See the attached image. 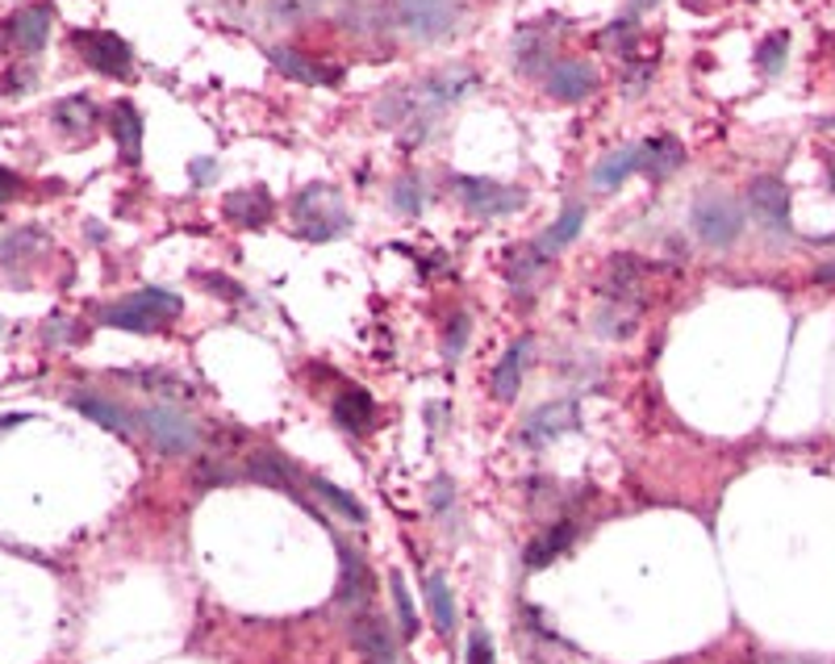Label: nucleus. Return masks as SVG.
Returning <instances> with one entry per match:
<instances>
[{
	"label": "nucleus",
	"mask_w": 835,
	"mask_h": 664,
	"mask_svg": "<svg viewBox=\"0 0 835 664\" xmlns=\"http://www.w3.org/2000/svg\"><path fill=\"white\" fill-rule=\"evenodd\" d=\"M548 251H539V247H523V251H514L509 256V268L506 276L514 288H535V284H543V272H548Z\"/></svg>",
	"instance_id": "nucleus-18"
},
{
	"label": "nucleus",
	"mask_w": 835,
	"mask_h": 664,
	"mask_svg": "<svg viewBox=\"0 0 835 664\" xmlns=\"http://www.w3.org/2000/svg\"><path fill=\"white\" fill-rule=\"evenodd\" d=\"M819 126H823V130H835V118H823V122H819Z\"/></svg>",
	"instance_id": "nucleus-42"
},
{
	"label": "nucleus",
	"mask_w": 835,
	"mask_h": 664,
	"mask_svg": "<svg viewBox=\"0 0 835 664\" xmlns=\"http://www.w3.org/2000/svg\"><path fill=\"white\" fill-rule=\"evenodd\" d=\"M685 163V147L681 138L673 134H660V138H648L639 147V172H648L652 180H668L673 172H681Z\"/></svg>",
	"instance_id": "nucleus-11"
},
{
	"label": "nucleus",
	"mask_w": 835,
	"mask_h": 664,
	"mask_svg": "<svg viewBox=\"0 0 835 664\" xmlns=\"http://www.w3.org/2000/svg\"><path fill=\"white\" fill-rule=\"evenodd\" d=\"M268 59H272V67H277L280 76L297 79V84H309V88H318V84H339V72L327 67V63H318V59H309L302 51H288V47H268Z\"/></svg>",
	"instance_id": "nucleus-10"
},
{
	"label": "nucleus",
	"mask_w": 835,
	"mask_h": 664,
	"mask_svg": "<svg viewBox=\"0 0 835 664\" xmlns=\"http://www.w3.org/2000/svg\"><path fill=\"white\" fill-rule=\"evenodd\" d=\"M176 313H180L176 293H168V288H143V293L126 297V302L101 309V322L105 327H122V331H159V327H168Z\"/></svg>",
	"instance_id": "nucleus-1"
},
{
	"label": "nucleus",
	"mask_w": 835,
	"mask_h": 664,
	"mask_svg": "<svg viewBox=\"0 0 835 664\" xmlns=\"http://www.w3.org/2000/svg\"><path fill=\"white\" fill-rule=\"evenodd\" d=\"M393 664H397V661H393Z\"/></svg>",
	"instance_id": "nucleus-44"
},
{
	"label": "nucleus",
	"mask_w": 835,
	"mask_h": 664,
	"mask_svg": "<svg viewBox=\"0 0 835 664\" xmlns=\"http://www.w3.org/2000/svg\"><path fill=\"white\" fill-rule=\"evenodd\" d=\"M138 422L147 427L151 443L163 452V456H188V452H197V447H201V431H197V422H193L188 414L172 409V406L143 409V414H138Z\"/></svg>",
	"instance_id": "nucleus-4"
},
{
	"label": "nucleus",
	"mask_w": 835,
	"mask_h": 664,
	"mask_svg": "<svg viewBox=\"0 0 835 664\" xmlns=\"http://www.w3.org/2000/svg\"><path fill=\"white\" fill-rule=\"evenodd\" d=\"M339 556H343V586H339V602H359V606H368V598H372V577H368L364 561L352 556V548H343Z\"/></svg>",
	"instance_id": "nucleus-19"
},
{
	"label": "nucleus",
	"mask_w": 835,
	"mask_h": 664,
	"mask_svg": "<svg viewBox=\"0 0 835 664\" xmlns=\"http://www.w3.org/2000/svg\"><path fill=\"white\" fill-rule=\"evenodd\" d=\"M573 427H577V409L568 406V402H560V406L535 409L531 422H527V431H523V439H527V443H548V439L573 431Z\"/></svg>",
	"instance_id": "nucleus-16"
},
{
	"label": "nucleus",
	"mask_w": 835,
	"mask_h": 664,
	"mask_svg": "<svg viewBox=\"0 0 835 664\" xmlns=\"http://www.w3.org/2000/svg\"><path fill=\"white\" fill-rule=\"evenodd\" d=\"M109 126H113V138L126 155V163H138L143 159V118H138V109L130 101H118L113 113H109Z\"/></svg>",
	"instance_id": "nucleus-15"
},
{
	"label": "nucleus",
	"mask_w": 835,
	"mask_h": 664,
	"mask_svg": "<svg viewBox=\"0 0 835 664\" xmlns=\"http://www.w3.org/2000/svg\"><path fill=\"white\" fill-rule=\"evenodd\" d=\"M468 664H493V643L484 636V627L468 636Z\"/></svg>",
	"instance_id": "nucleus-34"
},
{
	"label": "nucleus",
	"mask_w": 835,
	"mask_h": 664,
	"mask_svg": "<svg viewBox=\"0 0 835 664\" xmlns=\"http://www.w3.org/2000/svg\"><path fill=\"white\" fill-rule=\"evenodd\" d=\"M9 34H13V42H17L26 54H38L42 47H47V38H51V9H47V4H29V9H22V13L13 17Z\"/></svg>",
	"instance_id": "nucleus-14"
},
{
	"label": "nucleus",
	"mask_w": 835,
	"mask_h": 664,
	"mask_svg": "<svg viewBox=\"0 0 835 664\" xmlns=\"http://www.w3.org/2000/svg\"><path fill=\"white\" fill-rule=\"evenodd\" d=\"M581 222H585V209H581V205H568V209L560 213L556 222H552V231L543 234L535 247H539V251H548V256H552V251H560V247H568V243L581 234Z\"/></svg>",
	"instance_id": "nucleus-25"
},
{
	"label": "nucleus",
	"mask_w": 835,
	"mask_h": 664,
	"mask_svg": "<svg viewBox=\"0 0 835 664\" xmlns=\"http://www.w3.org/2000/svg\"><path fill=\"white\" fill-rule=\"evenodd\" d=\"M785 54H789V34L777 29V34H769V38L757 47V67L764 72V76H777V72L785 67Z\"/></svg>",
	"instance_id": "nucleus-28"
},
{
	"label": "nucleus",
	"mask_w": 835,
	"mask_h": 664,
	"mask_svg": "<svg viewBox=\"0 0 835 664\" xmlns=\"http://www.w3.org/2000/svg\"><path fill=\"white\" fill-rule=\"evenodd\" d=\"M54 122L79 138V134H88V130L97 126V104L88 101V97H67V101L54 104Z\"/></svg>",
	"instance_id": "nucleus-23"
},
{
	"label": "nucleus",
	"mask_w": 835,
	"mask_h": 664,
	"mask_svg": "<svg viewBox=\"0 0 835 664\" xmlns=\"http://www.w3.org/2000/svg\"><path fill=\"white\" fill-rule=\"evenodd\" d=\"M427 606L434 614V627H439V636H452V627H456V606H452V593H447V581L431 573L427 577Z\"/></svg>",
	"instance_id": "nucleus-26"
},
{
	"label": "nucleus",
	"mask_w": 835,
	"mask_h": 664,
	"mask_svg": "<svg viewBox=\"0 0 835 664\" xmlns=\"http://www.w3.org/2000/svg\"><path fill=\"white\" fill-rule=\"evenodd\" d=\"M209 176H213V159H197V163H193V180H197V184H209Z\"/></svg>",
	"instance_id": "nucleus-39"
},
{
	"label": "nucleus",
	"mask_w": 835,
	"mask_h": 664,
	"mask_svg": "<svg viewBox=\"0 0 835 664\" xmlns=\"http://www.w3.org/2000/svg\"><path fill=\"white\" fill-rule=\"evenodd\" d=\"M314 485V493L322 497V502H330V511L334 514H343V518H352V522H364L368 514H364V506L355 502L352 493H343L339 485H330V481H309Z\"/></svg>",
	"instance_id": "nucleus-29"
},
{
	"label": "nucleus",
	"mask_w": 835,
	"mask_h": 664,
	"mask_svg": "<svg viewBox=\"0 0 835 664\" xmlns=\"http://www.w3.org/2000/svg\"><path fill=\"white\" fill-rule=\"evenodd\" d=\"M76 409H79V414H88L93 422L109 427V431H118V434H134V431H138V418H130L126 409L109 406V402H101V397H76Z\"/></svg>",
	"instance_id": "nucleus-22"
},
{
	"label": "nucleus",
	"mask_w": 835,
	"mask_h": 664,
	"mask_svg": "<svg viewBox=\"0 0 835 664\" xmlns=\"http://www.w3.org/2000/svg\"><path fill=\"white\" fill-rule=\"evenodd\" d=\"M334 418H339V427L359 434L377 422V406H372V397H368L364 389H347V393H339V402H334Z\"/></svg>",
	"instance_id": "nucleus-17"
},
{
	"label": "nucleus",
	"mask_w": 835,
	"mask_h": 664,
	"mask_svg": "<svg viewBox=\"0 0 835 664\" xmlns=\"http://www.w3.org/2000/svg\"><path fill=\"white\" fill-rule=\"evenodd\" d=\"M205 284H209L213 293H226V297H243V288H238V284H230V276H205Z\"/></svg>",
	"instance_id": "nucleus-37"
},
{
	"label": "nucleus",
	"mask_w": 835,
	"mask_h": 664,
	"mask_svg": "<svg viewBox=\"0 0 835 664\" xmlns=\"http://www.w3.org/2000/svg\"><path fill=\"white\" fill-rule=\"evenodd\" d=\"M631 172H639V147H623V151H610L606 159L593 168V184H598V188H618Z\"/></svg>",
	"instance_id": "nucleus-21"
},
{
	"label": "nucleus",
	"mask_w": 835,
	"mask_h": 664,
	"mask_svg": "<svg viewBox=\"0 0 835 664\" xmlns=\"http://www.w3.org/2000/svg\"><path fill=\"white\" fill-rule=\"evenodd\" d=\"M468 327H472V322H468V313H456V318H452V327H447V347H443V352H447V359H459V356H464V343H468Z\"/></svg>",
	"instance_id": "nucleus-33"
},
{
	"label": "nucleus",
	"mask_w": 835,
	"mask_h": 664,
	"mask_svg": "<svg viewBox=\"0 0 835 664\" xmlns=\"http://www.w3.org/2000/svg\"><path fill=\"white\" fill-rule=\"evenodd\" d=\"M523 356H527V343H514L502 364L493 368V397L498 402H514V393H518V381H523Z\"/></svg>",
	"instance_id": "nucleus-20"
},
{
	"label": "nucleus",
	"mask_w": 835,
	"mask_h": 664,
	"mask_svg": "<svg viewBox=\"0 0 835 664\" xmlns=\"http://www.w3.org/2000/svg\"><path fill=\"white\" fill-rule=\"evenodd\" d=\"M748 205H752V213H757L764 226H773V231H785V226H789V188H785V180L777 176L752 180Z\"/></svg>",
	"instance_id": "nucleus-9"
},
{
	"label": "nucleus",
	"mask_w": 835,
	"mask_h": 664,
	"mask_svg": "<svg viewBox=\"0 0 835 664\" xmlns=\"http://www.w3.org/2000/svg\"><path fill=\"white\" fill-rule=\"evenodd\" d=\"M13 193H17V176H13V172H0V205L9 201Z\"/></svg>",
	"instance_id": "nucleus-38"
},
{
	"label": "nucleus",
	"mask_w": 835,
	"mask_h": 664,
	"mask_svg": "<svg viewBox=\"0 0 835 664\" xmlns=\"http://www.w3.org/2000/svg\"><path fill=\"white\" fill-rule=\"evenodd\" d=\"M827 184L835 188V155H827Z\"/></svg>",
	"instance_id": "nucleus-41"
},
{
	"label": "nucleus",
	"mask_w": 835,
	"mask_h": 664,
	"mask_svg": "<svg viewBox=\"0 0 835 664\" xmlns=\"http://www.w3.org/2000/svg\"><path fill=\"white\" fill-rule=\"evenodd\" d=\"M293 222H297V231L302 238L309 243H327L334 234L347 226V209L339 201V193L327 188V184H309L297 193V201H293Z\"/></svg>",
	"instance_id": "nucleus-2"
},
{
	"label": "nucleus",
	"mask_w": 835,
	"mask_h": 664,
	"mask_svg": "<svg viewBox=\"0 0 835 664\" xmlns=\"http://www.w3.org/2000/svg\"><path fill=\"white\" fill-rule=\"evenodd\" d=\"M393 598H397V618H402V636H414L418 631V618H414V602L405 593V581L393 577Z\"/></svg>",
	"instance_id": "nucleus-32"
},
{
	"label": "nucleus",
	"mask_w": 835,
	"mask_h": 664,
	"mask_svg": "<svg viewBox=\"0 0 835 664\" xmlns=\"http://www.w3.org/2000/svg\"><path fill=\"white\" fill-rule=\"evenodd\" d=\"M548 63V38L539 26H527L518 34V67L523 72H539Z\"/></svg>",
	"instance_id": "nucleus-27"
},
{
	"label": "nucleus",
	"mask_w": 835,
	"mask_h": 664,
	"mask_svg": "<svg viewBox=\"0 0 835 664\" xmlns=\"http://www.w3.org/2000/svg\"><path fill=\"white\" fill-rule=\"evenodd\" d=\"M635 4H643V9H648V4H656V0H635Z\"/></svg>",
	"instance_id": "nucleus-43"
},
{
	"label": "nucleus",
	"mask_w": 835,
	"mask_h": 664,
	"mask_svg": "<svg viewBox=\"0 0 835 664\" xmlns=\"http://www.w3.org/2000/svg\"><path fill=\"white\" fill-rule=\"evenodd\" d=\"M648 76H652V63H639L631 76H627V93L639 97V93H643V84H648Z\"/></svg>",
	"instance_id": "nucleus-36"
},
{
	"label": "nucleus",
	"mask_w": 835,
	"mask_h": 664,
	"mask_svg": "<svg viewBox=\"0 0 835 664\" xmlns=\"http://www.w3.org/2000/svg\"><path fill=\"white\" fill-rule=\"evenodd\" d=\"M459 0H397V22H402L414 38L434 42L443 34H452L459 22Z\"/></svg>",
	"instance_id": "nucleus-5"
},
{
	"label": "nucleus",
	"mask_w": 835,
	"mask_h": 664,
	"mask_svg": "<svg viewBox=\"0 0 835 664\" xmlns=\"http://www.w3.org/2000/svg\"><path fill=\"white\" fill-rule=\"evenodd\" d=\"M352 639L355 648L364 652V661L368 664H393L397 661V652H393V636H389V627L380 623L377 614H359L352 623Z\"/></svg>",
	"instance_id": "nucleus-12"
},
{
	"label": "nucleus",
	"mask_w": 835,
	"mask_h": 664,
	"mask_svg": "<svg viewBox=\"0 0 835 664\" xmlns=\"http://www.w3.org/2000/svg\"><path fill=\"white\" fill-rule=\"evenodd\" d=\"M631 38H635V22H614V26L602 34V47H614V42L631 47Z\"/></svg>",
	"instance_id": "nucleus-35"
},
{
	"label": "nucleus",
	"mask_w": 835,
	"mask_h": 664,
	"mask_svg": "<svg viewBox=\"0 0 835 664\" xmlns=\"http://www.w3.org/2000/svg\"><path fill=\"white\" fill-rule=\"evenodd\" d=\"M548 93H552L556 101H568V104L585 101L589 93H598L593 63H585V59H560V63H552V67H548Z\"/></svg>",
	"instance_id": "nucleus-8"
},
{
	"label": "nucleus",
	"mask_w": 835,
	"mask_h": 664,
	"mask_svg": "<svg viewBox=\"0 0 835 664\" xmlns=\"http://www.w3.org/2000/svg\"><path fill=\"white\" fill-rule=\"evenodd\" d=\"M393 201H397V209H402V213H422V184H418L414 176L397 180V188H393Z\"/></svg>",
	"instance_id": "nucleus-31"
},
{
	"label": "nucleus",
	"mask_w": 835,
	"mask_h": 664,
	"mask_svg": "<svg viewBox=\"0 0 835 664\" xmlns=\"http://www.w3.org/2000/svg\"><path fill=\"white\" fill-rule=\"evenodd\" d=\"M814 276H819V281H835V263H827V268H819Z\"/></svg>",
	"instance_id": "nucleus-40"
},
{
	"label": "nucleus",
	"mask_w": 835,
	"mask_h": 664,
	"mask_svg": "<svg viewBox=\"0 0 835 664\" xmlns=\"http://www.w3.org/2000/svg\"><path fill=\"white\" fill-rule=\"evenodd\" d=\"M693 231L707 247H732L744 234V213L727 197H702L693 205Z\"/></svg>",
	"instance_id": "nucleus-7"
},
{
	"label": "nucleus",
	"mask_w": 835,
	"mask_h": 664,
	"mask_svg": "<svg viewBox=\"0 0 835 664\" xmlns=\"http://www.w3.org/2000/svg\"><path fill=\"white\" fill-rule=\"evenodd\" d=\"M222 213H226L230 222H238V226H268V218H272V197H268V188H238V193H230L226 201H222Z\"/></svg>",
	"instance_id": "nucleus-13"
},
{
	"label": "nucleus",
	"mask_w": 835,
	"mask_h": 664,
	"mask_svg": "<svg viewBox=\"0 0 835 664\" xmlns=\"http://www.w3.org/2000/svg\"><path fill=\"white\" fill-rule=\"evenodd\" d=\"M573 536H577V527H573V522H560V527H552L548 536L535 539L531 548H527V564H531V568H543V564H552L560 552H568Z\"/></svg>",
	"instance_id": "nucleus-24"
},
{
	"label": "nucleus",
	"mask_w": 835,
	"mask_h": 664,
	"mask_svg": "<svg viewBox=\"0 0 835 664\" xmlns=\"http://www.w3.org/2000/svg\"><path fill=\"white\" fill-rule=\"evenodd\" d=\"M452 188L459 193V201L468 205V213L477 218H509L527 205L523 188H509L502 180H484V176H456Z\"/></svg>",
	"instance_id": "nucleus-3"
},
{
	"label": "nucleus",
	"mask_w": 835,
	"mask_h": 664,
	"mask_svg": "<svg viewBox=\"0 0 835 664\" xmlns=\"http://www.w3.org/2000/svg\"><path fill=\"white\" fill-rule=\"evenodd\" d=\"M47 238L38 231H17L13 238H4L0 243V263H13V259H22V256H29V251H38Z\"/></svg>",
	"instance_id": "nucleus-30"
},
{
	"label": "nucleus",
	"mask_w": 835,
	"mask_h": 664,
	"mask_svg": "<svg viewBox=\"0 0 835 664\" xmlns=\"http://www.w3.org/2000/svg\"><path fill=\"white\" fill-rule=\"evenodd\" d=\"M84 54V63L93 67V72H101V76H113V79H126L134 72V51H130V42L122 34H109V29H88V34H76L72 38Z\"/></svg>",
	"instance_id": "nucleus-6"
}]
</instances>
